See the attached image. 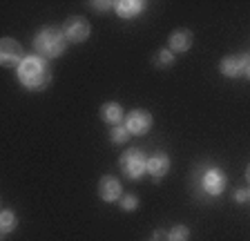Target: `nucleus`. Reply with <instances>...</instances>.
Here are the masks:
<instances>
[{"mask_svg": "<svg viewBox=\"0 0 250 241\" xmlns=\"http://www.w3.org/2000/svg\"><path fill=\"white\" fill-rule=\"evenodd\" d=\"M16 225H18V217H16V212L11 208H5L2 212H0V235L7 237L9 232L16 230Z\"/></svg>", "mask_w": 250, "mask_h": 241, "instance_id": "4468645a", "label": "nucleus"}, {"mask_svg": "<svg viewBox=\"0 0 250 241\" xmlns=\"http://www.w3.org/2000/svg\"><path fill=\"white\" fill-rule=\"evenodd\" d=\"M119 165L123 174L132 181H139L141 177L147 174V157L141 147H130L119 157Z\"/></svg>", "mask_w": 250, "mask_h": 241, "instance_id": "20e7f679", "label": "nucleus"}, {"mask_svg": "<svg viewBox=\"0 0 250 241\" xmlns=\"http://www.w3.org/2000/svg\"><path fill=\"white\" fill-rule=\"evenodd\" d=\"M25 60V49L18 40L14 38H2L0 40V63L5 65V67H21V63Z\"/></svg>", "mask_w": 250, "mask_h": 241, "instance_id": "423d86ee", "label": "nucleus"}, {"mask_svg": "<svg viewBox=\"0 0 250 241\" xmlns=\"http://www.w3.org/2000/svg\"><path fill=\"white\" fill-rule=\"evenodd\" d=\"M244 79H248V80H250V63H248V67H246V74H244Z\"/></svg>", "mask_w": 250, "mask_h": 241, "instance_id": "5701e85b", "label": "nucleus"}, {"mask_svg": "<svg viewBox=\"0 0 250 241\" xmlns=\"http://www.w3.org/2000/svg\"><path fill=\"white\" fill-rule=\"evenodd\" d=\"M89 32H92V27H89L87 18H83V16H69L67 20L62 22V34H65V38H67L69 42H74V45L87 40Z\"/></svg>", "mask_w": 250, "mask_h": 241, "instance_id": "39448f33", "label": "nucleus"}, {"mask_svg": "<svg viewBox=\"0 0 250 241\" xmlns=\"http://www.w3.org/2000/svg\"><path fill=\"white\" fill-rule=\"evenodd\" d=\"M119 203H121L123 212H134V210L139 208V197H136V194H123V199H121Z\"/></svg>", "mask_w": 250, "mask_h": 241, "instance_id": "a211bd4d", "label": "nucleus"}, {"mask_svg": "<svg viewBox=\"0 0 250 241\" xmlns=\"http://www.w3.org/2000/svg\"><path fill=\"white\" fill-rule=\"evenodd\" d=\"M116 2H112V0H92L89 2V7L96 11H109V9H114Z\"/></svg>", "mask_w": 250, "mask_h": 241, "instance_id": "6ab92c4d", "label": "nucleus"}, {"mask_svg": "<svg viewBox=\"0 0 250 241\" xmlns=\"http://www.w3.org/2000/svg\"><path fill=\"white\" fill-rule=\"evenodd\" d=\"M154 65L156 67H172L174 65V54L170 52V49H159L154 56Z\"/></svg>", "mask_w": 250, "mask_h": 241, "instance_id": "f3484780", "label": "nucleus"}, {"mask_svg": "<svg viewBox=\"0 0 250 241\" xmlns=\"http://www.w3.org/2000/svg\"><path fill=\"white\" fill-rule=\"evenodd\" d=\"M152 241H154V239H152Z\"/></svg>", "mask_w": 250, "mask_h": 241, "instance_id": "b1692460", "label": "nucleus"}, {"mask_svg": "<svg viewBox=\"0 0 250 241\" xmlns=\"http://www.w3.org/2000/svg\"><path fill=\"white\" fill-rule=\"evenodd\" d=\"M152 114L147 110H132L127 112V116H125V123L123 125L130 130L132 137H143V134H147V132L152 130Z\"/></svg>", "mask_w": 250, "mask_h": 241, "instance_id": "0eeeda50", "label": "nucleus"}, {"mask_svg": "<svg viewBox=\"0 0 250 241\" xmlns=\"http://www.w3.org/2000/svg\"><path fill=\"white\" fill-rule=\"evenodd\" d=\"M99 197L105 203H114V201L123 199V183L114 174H105L99 181Z\"/></svg>", "mask_w": 250, "mask_h": 241, "instance_id": "1a4fd4ad", "label": "nucleus"}, {"mask_svg": "<svg viewBox=\"0 0 250 241\" xmlns=\"http://www.w3.org/2000/svg\"><path fill=\"white\" fill-rule=\"evenodd\" d=\"M125 110L123 105L116 103V100H107V103H103V107H101V119H103V123H107V125H123L125 123Z\"/></svg>", "mask_w": 250, "mask_h": 241, "instance_id": "f8f14e48", "label": "nucleus"}, {"mask_svg": "<svg viewBox=\"0 0 250 241\" xmlns=\"http://www.w3.org/2000/svg\"><path fill=\"white\" fill-rule=\"evenodd\" d=\"M250 63V54L244 52V54H232V56H226L221 58V63H219V72L228 76V79H239L246 74V67Z\"/></svg>", "mask_w": 250, "mask_h": 241, "instance_id": "6e6552de", "label": "nucleus"}, {"mask_svg": "<svg viewBox=\"0 0 250 241\" xmlns=\"http://www.w3.org/2000/svg\"><path fill=\"white\" fill-rule=\"evenodd\" d=\"M246 181H248V185H250V163H248V168H246Z\"/></svg>", "mask_w": 250, "mask_h": 241, "instance_id": "4be33fe9", "label": "nucleus"}, {"mask_svg": "<svg viewBox=\"0 0 250 241\" xmlns=\"http://www.w3.org/2000/svg\"><path fill=\"white\" fill-rule=\"evenodd\" d=\"M192 42H194V36L190 29H177L167 38V49L172 54H186L188 49L192 47Z\"/></svg>", "mask_w": 250, "mask_h": 241, "instance_id": "9b49d317", "label": "nucleus"}, {"mask_svg": "<svg viewBox=\"0 0 250 241\" xmlns=\"http://www.w3.org/2000/svg\"><path fill=\"white\" fill-rule=\"evenodd\" d=\"M16 76H18V80L25 89L41 92L52 83V67L47 63V58L38 56V54H27L21 67L16 69Z\"/></svg>", "mask_w": 250, "mask_h": 241, "instance_id": "f257e3e1", "label": "nucleus"}, {"mask_svg": "<svg viewBox=\"0 0 250 241\" xmlns=\"http://www.w3.org/2000/svg\"><path fill=\"white\" fill-rule=\"evenodd\" d=\"M163 237H166V239H167V232H163V230H154V235H152V239H154V241H161Z\"/></svg>", "mask_w": 250, "mask_h": 241, "instance_id": "412c9836", "label": "nucleus"}, {"mask_svg": "<svg viewBox=\"0 0 250 241\" xmlns=\"http://www.w3.org/2000/svg\"><path fill=\"white\" fill-rule=\"evenodd\" d=\"M146 2L143 0H119L114 5V11L116 16L123 18V20H130V18H136L139 14H143L146 11Z\"/></svg>", "mask_w": 250, "mask_h": 241, "instance_id": "ddd939ff", "label": "nucleus"}, {"mask_svg": "<svg viewBox=\"0 0 250 241\" xmlns=\"http://www.w3.org/2000/svg\"><path fill=\"white\" fill-rule=\"evenodd\" d=\"M67 45L69 40L62 34V27H42L34 36V49H36L38 56L47 58V60L62 56Z\"/></svg>", "mask_w": 250, "mask_h": 241, "instance_id": "f03ea898", "label": "nucleus"}, {"mask_svg": "<svg viewBox=\"0 0 250 241\" xmlns=\"http://www.w3.org/2000/svg\"><path fill=\"white\" fill-rule=\"evenodd\" d=\"M234 201H237V203H246V201H250V188L237 190V192H234Z\"/></svg>", "mask_w": 250, "mask_h": 241, "instance_id": "aec40b11", "label": "nucleus"}, {"mask_svg": "<svg viewBox=\"0 0 250 241\" xmlns=\"http://www.w3.org/2000/svg\"><path fill=\"white\" fill-rule=\"evenodd\" d=\"M170 157H167V152H163V150H159V152L150 154L147 157V174H150L154 181H159V179H163L167 172H170Z\"/></svg>", "mask_w": 250, "mask_h": 241, "instance_id": "9d476101", "label": "nucleus"}, {"mask_svg": "<svg viewBox=\"0 0 250 241\" xmlns=\"http://www.w3.org/2000/svg\"><path fill=\"white\" fill-rule=\"evenodd\" d=\"M190 239V228L186 223H177L167 230V241H188Z\"/></svg>", "mask_w": 250, "mask_h": 241, "instance_id": "2eb2a0df", "label": "nucleus"}, {"mask_svg": "<svg viewBox=\"0 0 250 241\" xmlns=\"http://www.w3.org/2000/svg\"><path fill=\"white\" fill-rule=\"evenodd\" d=\"M130 130L125 125H114L112 130H109V141L114 143V145H123V143H127V139H130Z\"/></svg>", "mask_w": 250, "mask_h": 241, "instance_id": "dca6fc26", "label": "nucleus"}, {"mask_svg": "<svg viewBox=\"0 0 250 241\" xmlns=\"http://www.w3.org/2000/svg\"><path fill=\"white\" fill-rule=\"evenodd\" d=\"M228 188V174L224 172L217 165H206V168H199L197 172V192L201 199L212 201L217 197L226 192Z\"/></svg>", "mask_w": 250, "mask_h": 241, "instance_id": "7ed1b4c3", "label": "nucleus"}]
</instances>
